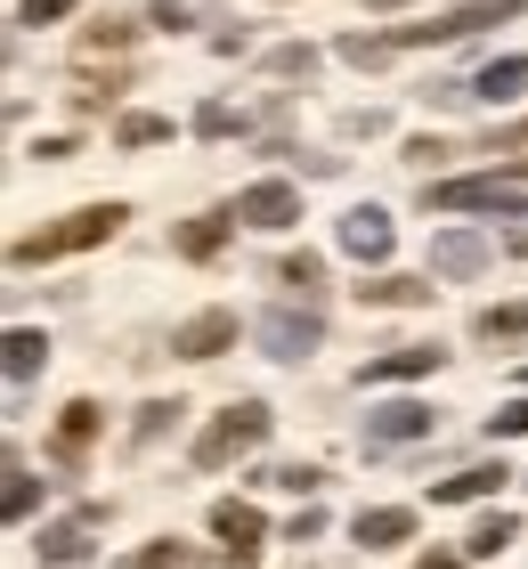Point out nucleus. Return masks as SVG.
Instances as JSON below:
<instances>
[{
	"mask_svg": "<svg viewBox=\"0 0 528 569\" xmlns=\"http://www.w3.org/2000/svg\"><path fill=\"white\" fill-rule=\"evenodd\" d=\"M122 220H130V203H82V212L49 220V228H33V237H17L9 244V269H41V261H66V252H90V244L114 237Z\"/></svg>",
	"mask_w": 528,
	"mask_h": 569,
	"instance_id": "f257e3e1",
	"label": "nucleus"
},
{
	"mask_svg": "<svg viewBox=\"0 0 528 569\" xmlns=\"http://www.w3.org/2000/svg\"><path fill=\"white\" fill-rule=\"evenodd\" d=\"M269 407L260 399H236V407H220V416L203 423V439H196V472H220V463H236V456H252L260 439H269Z\"/></svg>",
	"mask_w": 528,
	"mask_h": 569,
	"instance_id": "f03ea898",
	"label": "nucleus"
},
{
	"mask_svg": "<svg viewBox=\"0 0 528 569\" xmlns=\"http://www.w3.org/2000/svg\"><path fill=\"white\" fill-rule=\"evenodd\" d=\"M431 212H496V220H528V196H520V179L480 171V179H439V188H431Z\"/></svg>",
	"mask_w": 528,
	"mask_h": 569,
	"instance_id": "7ed1b4c3",
	"label": "nucleus"
},
{
	"mask_svg": "<svg viewBox=\"0 0 528 569\" xmlns=\"http://www.w3.org/2000/svg\"><path fill=\"white\" fill-rule=\"evenodd\" d=\"M252 333H260V350H269V358H285V367H301V358H309L317 342H326V318H317V309L301 301V309H269V318H260Z\"/></svg>",
	"mask_w": 528,
	"mask_h": 569,
	"instance_id": "20e7f679",
	"label": "nucleus"
},
{
	"mask_svg": "<svg viewBox=\"0 0 528 569\" xmlns=\"http://www.w3.org/2000/svg\"><path fill=\"white\" fill-rule=\"evenodd\" d=\"M228 212L245 220V228H269V237H277V228H293V220H301V188H293V179H252V188L236 196Z\"/></svg>",
	"mask_w": 528,
	"mask_h": 569,
	"instance_id": "39448f33",
	"label": "nucleus"
},
{
	"mask_svg": "<svg viewBox=\"0 0 528 569\" xmlns=\"http://www.w3.org/2000/svg\"><path fill=\"white\" fill-rule=\"evenodd\" d=\"M439 416L422 399H382L375 416H366V448H415V439H431Z\"/></svg>",
	"mask_w": 528,
	"mask_h": 569,
	"instance_id": "423d86ee",
	"label": "nucleus"
},
{
	"mask_svg": "<svg viewBox=\"0 0 528 569\" xmlns=\"http://www.w3.org/2000/svg\"><path fill=\"white\" fill-rule=\"evenodd\" d=\"M390 244H399V228H390L382 203H350V212H341V252H350V261L382 269V261H390Z\"/></svg>",
	"mask_w": 528,
	"mask_h": 569,
	"instance_id": "0eeeda50",
	"label": "nucleus"
},
{
	"mask_svg": "<svg viewBox=\"0 0 528 569\" xmlns=\"http://www.w3.org/2000/svg\"><path fill=\"white\" fill-rule=\"evenodd\" d=\"M171 350L179 358H220V350H236V309H196L188 326H171Z\"/></svg>",
	"mask_w": 528,
	"mask_h": 569,
	"instance_id": "6e6552de",
	"label": "nucleus"
},
{
	"mask_svg": "<svg viewBox=\"0 0 528 569\" xmlns=\"http://www.w3.org/2000/svg\"><path fill=\"white\" fill-rule=\"evenodd\" d=\"M431 367H439V350H431V342H399V350L366 358L358 382H366V391H382V382H415V375H431Z\"/></svg>",
	"mask_w": 528,
	"mask_h": 569,
	"instance_id": "1a4fd4ad",
	"label": "nucleus"
},
{
	"mask_svg": "<svg viewBox=\"0 0 528 569\" xmlns=\"http://www.w3.org/2000/svg\"><path fill=\"white\" fill-rule=\"evenodd\" d=\"M488 261H496V244L471 237V228H447V237H431V269H439V277H480Z\"/></svg>",
	"mask_w": 528,
	"mask_h": 569,
	"instance_id": "9d476101",
	"label": "nucleus"
},
{
	"mask_svg": "<svg viewBox=\"0 0 528 569\" xmlns=\"http://www.w3.org/2000/svg\"><path fill=\"white\" fill-rule=\"evenodd\" d=\"M98 423H106V416H98V399H73L66 416H58V439H49V456H58L66 472H73V463L90 456V439H98Z\"/></svg>",
	"mask_w": 528,
	"mask_h": 569,
	"instance_id": "9b49d317",
	"label": "nucleus"
},
{
	"mask_svg": "<svg viewBox=\"0 0 528 569\" xmlns=\"http://www.w3.org/2000/svg\"><path fill=\"white\" fill-rule=\"evenodd\" d=\"M228 228H236V212H196V220L171 237V252H179V261H211V252L228 244Z\"/></svg>",
	"mask_w": 528,
	"mask_h": 569,
	"instance_id": "f8f14e48",
	"label": "nucleus"
},
{
	"mask_svg": "<svg viewBox=\"0 0 528 569\" xmlns=\"http://www.w3.org/2000/svg\"><path fill=\"white\" fill-rule=\"evenodd\" d=\"M528 90V58H488L480 73H471V98L480 107H505V98H520Z\"/></svg>",
	"mask_w": 528,
	"mask_h": 569,
	"instance_id": "ddd939ff",
	"label": "nucleus"
},
{
	"mask_svg": "<svg viewBox=\"0 0 528 569\" xmlns=\"http://www.w3.org/2000/svg\"><path fill=\"white\" fill-rule=\"evenodd\" d=\"M505 480H512L505 463H464L456 480H439V488H431V505H471V497H496Z\"/></svg>",
	"mask_w": 528,
	"mask_h": 569,
	"instance_id": "4468645a",
	"label": "nucleus"
},
{
	"mask_svg": "<svg viewBox=\"0 0 528 569\" xmlns=\"http://www.w3.org/2000/svg\"><path fill=\"white\" fill-rule=\"evenodd\" d=\"M211 537H228V546H260V537H269V521H260V505L220 497V505H211Z\"/></svg>",
	"mask_w": 528,
	"mask_h": 569,
	"instance_id": "2eb2a0df",
	"label": "nucleus"
},
{
	"mask_svg": "<svg viewBox=\"0 0 528 569\" xmlns=\"http://www.w3.org/2000/svg\"><path fill=\"white\" fill-rule=\"evenodd\" d=\"M431 293H439L431 277H375V284H358V301H366V309H422Z\"/></svg>",
	"mask_w": 528,
	"mask_h": 569,
	"instance_id": "dca6fc26",
	"label": "nucleus"
},
{
	"mask_svg": "<svg viewBox=\"0 0 528 569\" xmlns=\"http://www.w3.org/2000/svg\"><path fill=\"white\" fill-rule=\"evenodd\" d=\"M0 350H9V391H24V382L49 367V342H41L33 326H9V342H0Z\"/></svg>",
	"mask_w": 528,
	"mask_h": 569,
	"instance_id": "f3484780",
	"label": "nucleus"
},
{
	"mask_svg": "<svg viewBox=\"0 0 528 569\" xmlns=\"http://www.w3.org/2000/svg\"><path fill=\"white\" fill-rule=\"evenodd\" d=\"M358 546H399V537H415V512L407 505H375V512H358Z\"/></svg>",
	"mask_w": 528,
	"mask_h": 569,
	"instance_id": "a211bd4d",
	"label": "nucleus"
},
{
	"mask_svg": "<svg viewBox=\"0 0 528 569\" xmlns=\"http://www.w3.org/2000/svg\"><path fill=\"white\" fill-rule=\"evenodd\" d=\"M90 553V521H58V529H41V561H58V569H73Z\"/></svg>",
	"mask_w": 528,
	"mask_h": 569,
	"instance_id": "6ab92c4d",
	"label": "nucleus"
},
{
	"mask_svg": "<svg viewBox=\"0 0 528 569\" xmlns=\"http://www.w3.org/2000/svg\"><path fill=\"white\" fill-rule=\"evenodd\" d=\"M512 537H520V521H512V512H488V521L464 537V553H471V561H496V553L512 546Z\"/></svg>",
	"mask_w": 528,
	"mask_h": 569,
	"instance_id": "aec40b11",
	"label": "nucleus"
},
{
	"mask_svg": "<svg viewBox=\"0 0 528 569\" xmlns=\"http://www.w3.org/2000/svg\"><path fill=\"white\" fill-rule=\"evenodd\" d=\"M471 333H480V342H520V333H528V301L480 309V318H471Z\"/></svg>",
	"mask_w": 528,
	"mask_h": 569,
	"instance_id": "412c9836",
	"label": "nucleus"
},
{
	"mask_svg": "<svg viewBox=\"0 0 528 569\" xmlns=\"http://www.w3.org/2000/svg\"><path fill=\"white\" fill-rule=\"evenodd\" d=\"M277 284H293L301 301H317V293H326V261H317V252H285V269H277Z\"/></svg>",
	"mask_w": 528,
	"mask_h": 569,
	"instance_id": "4be33fe9",
	"label": "nucleus"
},
{
	"mask_svg": "<svg viewBox=\"0 0 528 569\" xmlns=\"http://www.w3.org/2000/svg\"><path fill=\"white\" fill-rule=\"evenodd\" d=\"M179 416H188L179 399H155V407H139V423H130V448H155V439H163Z\"/></svg>",
	"mask_w": 528,
	"mask_h": 569,
	"instance_id": "5701e85b",
	"label": "nucleus"
},
{
	"mask_svg": "<svg viewBox=\"0 0 528 569\" xmlns=\"http://www.w3.org/2000/svg\"><path fill=\"white\" fill-rule=\"evenodd\" d=\"M114 139H122V147H163V139H171V114H122Z\"/></svg>",
	"mask_w": 528,
	"mask_h": 569,
	"instance_id": "b1692460",
	"label": "nucleus"
},
{
	"mask_svg": "<svg viewBox=\"0 0 528 569\" xmlns=\"http://www.w3.org/2000/svg\"><path fill=\"white\" fill-rule=\"evenodd\" d=\"M341 58L350 66H382V58H399V41L390 33H341Z\"/></svg>",
	"mask_w": 528,
	"mask_h": 569,
	"instance_id": "393cba45",
	"label": "nucleus"
},
{
	"mask_svg": "<svg viewBox=\"0 0 528 569\" xmlns=\"http://www.w3.org/2000/svg\"><path fill=\"white\" fill-rule=\"evenodd\" d=\"M122 569H188V546H179V537H155V546H139Z\"/></svg>",
	"mask_w": 528,
	"mask_h": 569,
	"instance_id": "a878e982",
	"label": "nucleus"
},
{
	"mask_svg": "<svg viewBox=\"0 0 528 569\" xmlns=\"http://www.w3.org/2000/svg\"><path fill=\"white\" fill-rule=\"evenodd\" d=\"M33 505H41V480L24 463H9V521H33Z\"/></svg>",
	"mask_w": 528,
	"mask_h": 569,
	"instance_id": "bb28decb",
	"label": "nucleus"
},
{
	"mask_svg": "<svg viewBox=\"0 0 528 569\" xmlns=\"http://www.w3.org/2000/svg\"><path fill=\"white\" fill-rule=\"evenodd\" d=\"M228 131H245V114H236V107H220V98L196 107V139H228Z\"/></svg>",
	"mask_w": 528,
	"mask_h": 569,
	"instance_id": "cd10ccee",
	"label": "nucleus"
},
{
	"mask_svg": "<svg viewBox=\"0 0 528 569\" xmlns=\"http://www.w3.org/2000/svg\"><path fill=\"white\" fill-rule=\"evenodd\" d=\"M269 488H285V497H317V488H326V472H309V463H277Z\"/></svg>",
	"mask_w": 528,
	"mask_h": 569,
	"instance_id": "c85d7f7f",
	"label": "nucleus"
},
{
	"mask_svg": "<svg viewBox=\"0 0 528 569\" xmlns=\"http://www.w3.org/2000/svg\"><path fill=\"white\" fill-rule=\"evenodd\" d=\"M269 73H317V49H309V41H285V49H269Z\"/></svg>",
	"mask_w": 528,
	"mask_h": 569,
	"instance_id": "c756f323",
	"label": "nucleus"
},
{
	"mask_svg": "<svg viewBox=\"0 0 528 569\" xmlns=\"http://www.w3.org/2000/svg\"><path fill=\"white\" fill-rule=\"evenodd\" d=\"M73 9H82V0H17V24H58Z\"/></svg>",
	"mask_w": 528,
	"mask_h": 569,
	"instance_id": "7c9ffc66",
	"label": "nucleus"
},
{
	"mask_svg": "<svg viewBox=\"0 0 528 569\" xmlns=\"http://www.w3.org/2000/svg\"><path fill=\"white\" fill-rule=\"evenodd\" d=\"M488 439H528V399L496 407V416H488Z\"/></svg>",
	"mask_w": 528,
	"mask_h": 569,
	"instance_id": "2f4dec72",
	"label": "nucleus"
},
{
	"mask_svg": "<svg viewBox=\"0 0 528 569\" xmlns=\"http://www.w3.org/2000/svg\"><path fill=\"white\" fill-rule=\"evenodd\" d=\"M130 33H139V24H122V17H106V24H90V33H82V49H90V58H98V49H122Z\"/></svg>",
	"mask_w": 528,
	"mask_h": 569,
	"instance_id": "473e14b6",
	"label": "nucleus"
},
{
	"mask_svg": "<svg viewBox=\"0 0 528 569\" xmlns=\"http://www.w3.org/2000/svg\"><path fill=\"white\" fill-rule=\"evenodd\" d=\"M520 147H528V122H505V131H488L480 154H520Z\"/></svg>",
	"mask_w": 528,
	"mask_h": 569,
	"instance_id": "72a5a7b5",
	"label": "nucleus"
},
{
	"mask_svg": "<svg viewBox=\"0 0 528 569\" xmlns=\"http://www.w3.org/2000/svg\"><path fill=\"white\" fill-rule=\"evenodd\" d=\"M285 537H293V546H309V537H326V512H317V505H301V512H293V529H285Z\"/></svg>",
	"mask_w": 528,
	"mask_h": 569,
	"instance_id": "f704fd0d",
	"label": "nucleus"
},
{
	"mask_svg": "<svg viewBox=\"0 0 528 569\" xmlns=\"http://www.w3.org/2000/svg\"><path fill=\"white\" fill-rule=\"evenodd\" d=\"M147 24H163V33H179V24H188V9H179V0H155V9H147Z\"/></svg>",
	"mask_w": 528,
	"mask_h": 569,
	"instance_id": "c9c22d12",
	"label": "nucleus"
},
{
	"mask_svg": "<svg viewBox=\"0 0 528 569\" xmlns=\"http://www.w3.org/2000/svg\"><path fill=\"white\" fill-rule=\"evenodd\" d=\"M415 569H471V561H464V553H422Z\"/></svg>",
	"mask_w": 528,
	"mask_h": 569,
	"instance_id": "e433bc0d",
	"label": "nucleus"
},
{
	"mask_svg": "<svg viewBox=\"0 0 528 569\" xmlns=\"http://www.w3.org/2000/svg\"><path fill=\"white\" fill-rule=\"evenodd\" d=\"M358 9H407V0H358Z\"/></svg>",
	"mask_w": 528,
	"mask_h": 569,
	"instance_id": "4c0bfd02",
	"label": "nucleus"
},
{
	"mask_svg": "<svg viewBox=\"0 0 528 569\" xmlns=\"http://www.w3.org/2000/svg\"><path fill=\"white\" fill-rule=\"evenodd\" d=\"M505 252H528V228H520V237H512V244H505Z\"/></svg>",
	"mask_w": 528,
	"mask_h": 569,
	"instance_id": "58836bf2",
	"label": "nucleus"
}]
</instances>
